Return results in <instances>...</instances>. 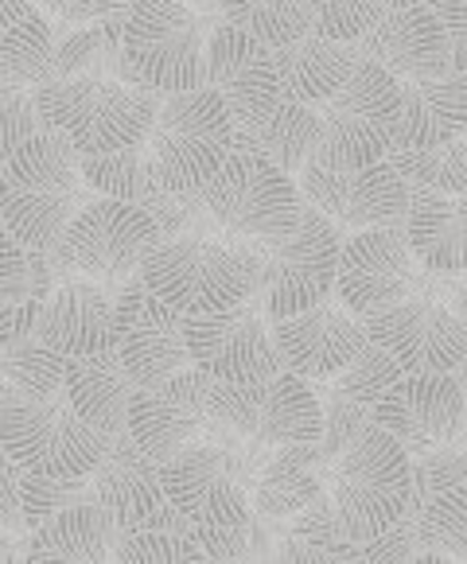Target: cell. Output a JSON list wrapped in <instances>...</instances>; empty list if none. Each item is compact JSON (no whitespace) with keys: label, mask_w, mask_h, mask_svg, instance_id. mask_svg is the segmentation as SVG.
<instances>
[{"label":"cell","mask_w":467,"mask_h":564,"mask_svg":"<svg viewBox=\"0 0 467 564\" xmlns=\"http://www.w3.org/2000/svg\"><path fill=\"white\" fill-rule=\"evenodd\" d=\"M374 424L393 432L405 444L409 456L448 448L464 432V393L456 373L448 370H421L401 373L398 382L385 386L382 398L370 405Z\"/></svg>","instance_id":"ffe728a7"},{"label":"cell","mask_w":467,"mask_h":564,"mask_svg":"<svg viewBox=\"0 0 467 564\" xmlns=\"http://www.w3.org/2000/svg\"><path fill=\"white\" fill-rule=\"evenodd\" d=\"M409 4H425V0H382V9H409Z\"/></svg>","instance_id":"6f0895ef"},{"label":"cell","mask_w":467,"mask_h":564,"mask_svg":"<svg viewBox=\"0 0 467 564\" xmlns=\"http://www.w3.org/2000/svg\"><path fill=\"white\" fill-rule=\"evenodd\" d=\"M160 98L164 94L126 78L75 75L35 86V113L43 129L67 137L78 156H101L149 141Z\"/></svg>","instance_id":"7a4b0ae2"},{"label":"cell","mask_w":467,"mask_h":564,"mask_svg":"<svg viewBox=\"0 0 467 564\" xmlns=\"http://www.w3.org/2000/svg\"><path fill=\"white\" fill-rule=\"evenodd\" d=\"M126 525H117L98 502H75L32 530L24 561H113Z\"/></svg>","instance_id":"4dcf8cb0"},{"label":"cell","mask_w":467,"mask_h":564,"mask_svg":"<svg viewBox=\"0 0 467 564\" xmlns=\"http://www.w3.org/2000/svg\"><path fill=\"white\" fill-rule=\"evenodd\" d=\"M0 530L20 538L28 533V522H24V507H20V467L9 464L0 471Z\"/></svg>","instance_id":"f907efd6"},{"label":"cell","mask_w":467,"mask_h":564,"mask_svg":"<svg viewBox=\"0 0 467 564\" xmlns=\"http://www.w3.org/2000/svg\"><path fill=\"white\" fill-rule=\"evenodd\" d=\"M207 86L222 94L238 129H253L281 101L273 47L222 20L207 32Z\"/></svg>","instance_id":"44dd1931"},{"label":"cell","mask_w":467,"mask_h":564,"mask_svg":"<svg viewBox=\"0 0 467 564\" xmlns=\"http://www.w3.org/2000/svg\"><path fill=\"white\" fill-rule=\"evenodd\" d=\"M184 335L192 362L203 366L215 382H261L284 370L273 316L253 296L222 312L184 316Z\"/></svg>","instance_id":"5bb4252c"},{"label":"cell","mask_w":467,"mask_h":564,"mask_svg":"<svg viewBox=\"0 0 467 564\" xmlns=\"http://www.w3.org/2000/svg\"><path fill=\"white\" fill-rule=\"evenodd\" d=\"M401 230L421 269L467 273V210L459 195L409 187V210Z\"/></svg>","instance_id":"83f0119b"},{"label":"cell","mask_w":467,"mask_h":564,"mask_svg":"<svg viewBox=\"0 0 467 564\" xmlns=\"http://www.w3.org/2000/svg\"><path fill=\"white\" fill-rule=\"evenodd\" d=\"M63 393L70 409L101 436H117L129 429V401L137 393V382L129 378L113 347L94 350V355H70L63 370Z\"/></svg>","instance_id":"484cf974"},{"label":"cell","mask_w":467,"mask_h":564,"mask_svg":"<svg viewBox=\"0 0 467 564\" xmlns=\"http://www.w3.org/2000/svg\"><path fill=\"white\" fill-rule=\"evenodd\" d=\"M355 47L362 58H374L378 67L390 70L398 83L441 78L452 70L448 35L428 4L382 9L374 24L355 40Z\"/></svg>","instance_id":"603a6c76"},{"label":"cell","mask_w":467,"mask_h":564,"mask_svg":"<svg viewBox=\"0 0 467 564\" xmlns=\"http://www.w3.org/2000/svg\"><path fill=\"white\" fill-rule=\"evenodd\" d=\"M17 319H20V304H0V350L9 347V339L17 335Z\"/></svg>","instance_id":"816d5d0a"},{"label":"cell","mask_w":467,"mask_h":564,"mask_svg":"<svg viewBox=\"0 0 467 564\" xmlns=\"http://www.w3.org/2000/svg\"><path fill=\"white\" fill-rule=\"evenodd\" d=\"M78 172H83L86 187L94 195H109V199L126 203H149L152 195H160L156 167H152L149 144H133L121 152H101V156H78Z\"/></svg>","instance_id":"e575fe53"},{"label":"cell","mask_w":467,"mask_h":564,"mask_svg":"<svg viewBox=\"0 0 467 564\" xmlns=\"http://www.w3.org/2000/svg\"><path fill=\"white\" fill-rule=\"evenodd\" d=\"M210 409L234 436L258 448L319 441L324 432L319 393L292 370L261 378V382H215Z\"/></svg>","instance_id":"4fadbf2b"},{"label":"cell","mask_w":467,"mask_h":564,"mask_svg":"<svg viewBox=\"0 0 467 564\" xmlns=\"http://www.w3.org/2000/svg\"><path fill=\"white\" fill-rule=\"evenodd\" d=\"M464 137H467V124H464Z\"/></svg>","instance_id":"6125c7cd"},{"label":"cell","mask_w":467,"mask_h":564,"mask_svg":"<svg viewBox=\"0 0 467 564\" xmlns=\"http://www.w3.org/2000/svg\"><path fill=\"white\" fill-rule=\"evenodd\" d=\"M32 335L63 358L109 350L117 343V292L83 273H70L40 304Z\"/></svg>","instance_id":"cb8c5ba5"},{"label":"cell","mask_w":467,"mask_h":564,"mask_svg":"<svg viewBox=\"0 0 467 564\" xmlns=\"http://www.w3.org/2000/svg\"><path fill=\"white\" fill-rule=\"evenodd\" d=\"M113 350L126 362L137 390L167 382L172 373L192 366L184 335V312L160 300L141 276H129L117 289V343Z\"/></svg>","instance_id":"e0dca14e"},{"label":"cell","mask_w":467,"mask_h":564,"mask_svg":"<svg viewBox=\"0 0 467 564\" xmlns=\"http://www.w3.org/2000/svg\"><path fill=\"white\" fill-rule=\"evenodd\" d=\"M126 78L144 90L207 86V20L187 0H129L121 28Z\"/></svg>","instance_id":"8992f818"},{"label":"cell","mask_w":467,"mask_h":564,"mask_svg":"<svg viewBox=\"0 0 467 564\" xmlns=\"http://www.w3.org/2000/svg\"><path fill=\"white\" fill-rule=\"evenodd\" d=\"M452 373H456V382H459V393H464V432H459V441H464V436H467V358H464V362H459V366H456V370H452Z\"/></svg>","instance_id":"db71d44e"},{"label":"cell","mask_w":467,"mask_h":564,"mask_svg":"<svg viewBox=\"0 0 467 564\" xmlns=\"http://www.w3.org/2000/svg\"><path fill=\"white\" fill-rule=\"evenodd\" d=\"M40 129L35 90L0 70V160H9Z\"/></svg>","instance_id":"ee69618b"},{"label":"cell","mask_w":467,"mask_h":564,"mask_svg":"<svg viewBox=\"0 0 467 564\" xmlns=\"http://www.w3.org/2000/svg\"><path fill=\"white\" fill-rule=\"evenodd\" d=\"M258 444L226 448L215 441H195L160 464L164 498L195 530H226L253 518V479L258 467L250 456Z\"/></svg>","instance_id":"9c48e42d"},{"label":"cell","mask_w":467,"mask_h":564,"mask_svg":"<svg viewBox=\"0 0 467 564\" xmlns=\"http://www.w3.org/2000/svg\"><path fill=\"white\" fill-rule=\"evenodd\" d=\"M312 32L327 40L355 43L382 12V0H304Z\"/></svg>","instance_id":"7bdbcfd3"},{"label":"cell","mask_w":467,"mask_h":564,"mask_svg":"<svg viewBox=\"0 0 467 564\" xmlns=\"http://www.w3.org/2000/svg\"><path fill=\"white\" fill-rule=\"evenodd\" d=\"M90 498V475L83 479H63V475H43V471H24L20 467V507H24L28 530L43 525L47 518H55L58 510L75 507Z\"/></svg>","instance_id":"b9f144b4"},{"label":"cell","mask_w":467,"mask_h":564,"mask_svg":"<svg viewBox=\"0 0 467 564\" xmlns=\"http://www.w3.org/2000/svg\"><path fill=\"white\" fill-rule=\"evenodd\" d=\"M0 444L24 471L83 479L106 452V436L70 409L67 393H9L0 405Z\"/></svg>","instance_id":"ba28073f"},{"label":"cell","mask_w":467,"mask_h":564,"mask_svg":"<svg viewBox=\"0 0 467 564\" xmlns=\"http://www.w3.org/2000/svg\"><path fill=\"white\" fill-rule=\"evenodd\" d=\"M362 327H367V339L390 350L401 373H452L467 358V324L444 300L425 296V292H413L378 316H367Z\"/></svg>","instance_id":"d6986e66"},{"label":"cell","mask_w":467,"mask_h":564,"mask_svg":"<svg viewBox=\"0 0 467 564\" xmlns=\"http://www.w3.org/2000/svg\"><path fill=\"white\" fill-rule=\"evenodd\" d=\"M137 276L184 316H203L242 304L258 292L261 253L242 241L226 246L215 238H160L144 253Z\"/></svg>","instance_id":"277c9868"},{"label":"cell","mask_w":467,"mask_h":564,"mask_svg":"<svg viewBox=\"0 0 467 564\" xmlns=\"http://www.w3.org/2000/svg\"><path fill=\"white\" fill-rule=\"evenodd\" d=\"M28 4H32V0H0V35L9 32V24L28 9Z\"/></svg>","instance_id":"f5cc1de1"},{"label":"cell","mask_w":467,"mask_h":564,"mask_svg":"<svg viewBox=\"0 0 467 564\" xmlns=\"http://www.w3.org/2000/svg\"><path fill=\"white\" fill-rule=\"evenodd\" d=\"M94 199L78 172V152L55 129H35L0 175V223L28 253H51L70 218Z\"/></svg>","instance_id":"6da1fadb"},{"label":"cell","mask_w":467,"mask_h":564,"mask_svg":"<svg viewBox=\"0 0 467 564\" xmlns=\"http://www.w3.org/2000/svg\"><path fill=\"white\" fill-rule=\"evenodd\" d=\"M398 378H401V366L393 362L390 350H382L374 339H367L359 355L350 358V362L332 378V398L374 405V401L385 393V386L398 382Z\"/></svg>","instance_id":"60d3db41"},{"label":"cell","mask_w":467,"mask_h":564,"mask_svg":"<svg viewBox=\"0 0 467 564\" xmlns=\"http://www.w3.org/2000/svg\"><path fill=\"white\" fill-rule=\"evenodd\" d=\"M218 9L226 24L258 35L269 47H284L312 32L304 0H218Z\"/></svg>","instance_id":"ab89813d"},{"label":"cell","mask_w":467,"mask_h":564,"mask_svg":"<svg viewBox=\"0 0 467 564\" xmlns=\"http://www.w3.org/2000/svg\"><path fill=\"white\" fill-rule=\"evenodd\" d=\"M90 502H98L126 530L167 502L160 464L129 436V429L106 436V452L90 471Z\"/></svg>","instance_id":"d4e9b609"},{"label":"cell","mask_w":467,"mask_h":564,"mask_svg":"<svg viewBox=\"0 0 467 564\" xmlns=\"http://www.w3.org/2000/svg\"><path fill=\"white\" fill-rule=\"evenodd\" d=\"M316 109L324 124V141L316 152L319 160L374 164V160H385L393 144V129L401 117V83L378 67L374 58H359L347 83Z\"/></svg>","instance_id":"7c38bea8"},{"label":"cell","mask_w":467,"mask_h":564,"mask_svg":"<svg viewBox=\"0 0 467 564\" xmlns=\"http://www.w3.org/2000/svg\"><path fill=\"white\" fill-rule=\"evenodd\" d=\"M417 561H467V479L417 510Z\"/></svg>","instance_id":"d590c367"},{"label":"cell","mask_w":467,"mask_h":564,"mask_svg":"<svg viewBox=\"0 0 467 564\" xmlns=\"http://www.w3.org/2000/svg\"><path fill=\"white\" fill-rule=\"evenodd\" d=\"M207 218L230 241L258 246V241L289 238L301 223L304 195L289 172L273 164L265 152L234 144L218 172L192 195Z\"/></svg>","instance_id":"3957f363"},{"label":"cell","mask_w":467,"mask_h":564,"mask_svg":"<svg viewBox=\"0 0 467 564\" xmlns=\"http://www.w3.org/2000/svg\"><path fill=\"white\" fill-rule=\"evenodd\" d=\"M467 75L448 70L441 78L401 83V117L390 149H436L464 137Z\"/></svg>","instance_id":"4316f807"},{"label":"cell","mask_w":467,"mask_h":564,"mask_svg":"<svg viewBox=\"0 0 467 564\" xmlns=\"http://www.w3.org/2000/svg\"><path fill=\"white\" fill-rule=\"evenodd\" d=\"M160 241V226L141 203L94 195L63 230L47 261L63 273H83L109 289H121L141 273V261Z\"/></svg>","instance_id":"30bf717a"},{"label":"cell","mask_w":467,"mask_h":564,"mask_svg":"<svg viewBox=\"0 0 467 564\" xmlns=\"http://www.w3.org/2000/svg\"><path fill=\"white\" fill-rule=\"evenodd\" d=\"M304 203L324 210L343 230H367V226H405L409 183L393 172L390 160L374 164H332L308 160L296 175Z\"/></svg>","instance_id":"9a60e30c"},{"label":"cell","mask_w":467,"mask_h":564,"mask_svg":"<svg viewBox=\"0 0 467 564\" xmlns=\"http://www.w3.org/2000/svg\"><path fill=\"white\" fill-rule=\"evenodd\" d=\"M276 347L284 370L301 373L304 382H332L335 373L359 355L367 343V327L343 300H319L296 316L273 319Z\"/></svg>","instance_id":"7402d4cb"},{"label":"cell","mask_w":467,"mask_h":564,"mask_svg":"<svg viewBox=\"0 0 467 564\" xmlns=\"http://www.w3.org/2000/svg\"><path fill=\"white\" fill-rule=\"evenodd\" d=\"M113 561L126 564H172V561H207L199 533L172 502L152 510L144 522L129 525L113 549Z\"/></svg>","instance_id":"d6a6232c"},{"label":"cell","mask_w":467,"mask_h":564,"mask_svg":"<svg viewBox=\"0 0 467 564\" xmlns=\"http://www.w3.org/2000/svg\"><path fill=\"white\" fill-rule=\"evenodd\" d=\"M339 226L312 203L301 207V223H296V230L289 238L258 241L253 246L261 253L258 292L269 316H296L304 307L332 296L335 269H339Z\"/></svg>","instance_id":"8fae6325"},{"label":"cell","mask_w":467,"mask_h":564,"mask_svg":"<svg viewBox=\"0 0 467 564\" xmlns=\"http://www.w3.org/2000/svg\"><path fill=\"white\" fill-rule=\"evenodd\" d=\"M319 141H324L319 109L304 106V101H292V98L276 101L273 113L253 124V129H238V124H234V144L265 152V156L273 160L281 172H289L292 180L301 175V167L308 164V160H316Z\"/></svg>","instance_id":"1f68e13d"},{"label":"cell","mask_w":467,"mask_h":564,"mask_svg":"<svg viewBox=\"0 0 467 564\" xmlns=\"http://www.w3.org/2000/svg\"><path fill=\"white\" fill-rule=\"evenodd\" d=\"M276 55V78H281V98L304 101V106H319L327 101L350 70L359 67V47L343 40H327V35H301L296 43L273 47Z\"/></svg>","instance_id":"f546056e"},{"label":"cell","mask_w":467,"mask_h":564,"mask_svg":"<svg viewBox=\"0 0 467 564\" xmlns=\"http://www.w3.org/2000/svg\"><path fill=\"white\" fill-rule=\"evenodd\" d=\"M144 144L160 187L192 199L234 149V117L215 86L164 94Z\"/></svg>","instance_id":"52a82bcc"},{"label":"cell","mask_w":467,"mask_h":564,"mask_svg":"<svg viewBox=\"0 0 467 564\" xmlns=\"http://www.w3.org/2000/svg\"><path fill=\"white\" fill-rule=\"evenodd\" d=\"M187 4H195V9H203V12H207V9H218V0H187Z\"/></svg>","instance_id":"680465c9"},{"label":"cell","mask_w":467,"mask_h":564,"mask_svg":"<svg viewBox=\"0 0 467 564\" xmlns=\"http://www.w3.org/2000/svg\"><path fill=\"white\" fill-rule=\"evenodd\" d=\"M9 382H0V405H4V398H9ZM12 459H9V452H4V444H0V471H4V467H9Z\"/></svg>","instance_id":"9f6ffc18"},{"label":"cell","mask_w":467,"mask_h":564,"mask_svg":"<svg viewBox=\"0 0 467 564\" xmlns=\"http://www.w3.org/2000/svg\"><path fill=\"white\" fill-rule=\"evenodd\" d=\"M51 55H55V24L47 12L28 4L9 24V32L0 35V70L35 90L51 78Z\"/></svg>","instance_id":"8d00e7d4"},{"label":"cell","mask_w":467,"mask_h":564,"mask_svg":"<svg viewBox=\"0 0 467 564\" xmlns=\"http://www.w3.org/2000/svg\"><path fill=\"white\" fill-rule=\"evenodd\" d=\"M417 276V258L409 253L401 226H367V230H350V238H343L335 292L359 319L378 316L398 300L413 296Z\"/></svg>","instance_id":"ac0fdd59"},{"label":"cell","mask_w":467,"mask_h":564,"mask_svg":"<svg viewBox=\"0 0 467 564\" xmlns=\"http://www.w3.org/2000/svg\"><path fill=\"white\" fill-rule=\"evenodd\" d=\"M327 471L332 464L324 459L319 441L273 448V456L261 464L258 479H253V514H261L265 522H289L312 498L324 495Z\"/></svg>","instance_id":"f1b7e54d"},{"label":"cell","mask_w":467,"mask_h":564,"mask_svg":"<svg viewBox=\"0 0 467 564\" xmlns=\"http://www.w3.org/2000/svg\"><path fill=\"white\" fill-rule=\"evenodd\" d=\"M459 203H464V210H467V192H464V195H459Z\"/></svg>","instance_id":"91938a15"},{"label":"cell","mask_w":467,"mask_h":564,"mask_svg":"<svg viewBox=\"0 0 467 564\" xmlns=\"http://www.w3.org/2000/svg\"><path fill=\"white\" fill-rule=\"evenodd\" d=\"M425 4L444 24L448 51H452V70L467 75V0H425Z\"/></svg>","instance_id":"681fc988"},{"label":"cell","mask_w":467,"mask_h":564,"mask_svg":"<svg viewBox=\"0 0 467 564\" xmlns=\"http://www.w3.org/2000/svg\"><path fill=\"white\" fill-rule=\"evenodd\" d=\"M210 390L215 378L195 362L152 390H137L129 401V436L156 464H167L175 452H184L195 441L218 444L226 436V424L210 409Z\"/></svg>","instance_id":"2e32d148"},{"label":"cell","mask_w":467,"mask_h":564,"mask_svg":"<svg viewBox=\"0 0 467 564\" xmlns=\"http://www.w3.org/2000/svg\"><path fill=\"white\" fill-rule=\"evenodd\" d=\"M0 175H4V160H0Z\"/></svg>","instance_id":"94428289"},{"label":"cell","mask_w":467,"mask_h":564,"mask_svg":"<svg viewBox=\"0 0 467 564\" xmlns=\"http://www.w3.org/2000/svg\"><path fill=\"white\" fill-rule=\"evenodd\" d=\"M20 549H17V541H12V533H4L0 530V561H20Z\"/></svg>","instance_id":"11a10c76"},{"label":"cell","mask_w":467,"mask_h":564,"mask_svg":"<svg viewBox=\"0 0 467 564\" xmlns=\"http://www.w3.org/2000/svg\"><path fill=\"white\" fill-rule=\"evenodd\" d=\"M63 370H67V358L40 343L32 332L12 335L9 347L0 350V382H9L12 393H32V398L58 393Z\"/></svg>","instance_id":"f35d334b"},{"label":"cell","mask_w":467,"mask_h":564,"mask_svg":"<svg viewBox=\"0 0 467 564\" xmlns=\"http://www.w3.org/2000/svg\"><path fill=\"white\" fill-rule=\"evenodd\" d=\"M359 561H417V518L401 514L393 525L359 545Z\"/></svg>","instance_id":"bcb514c9"},{"label":"cell","mask_w":467,"mask_h":564,"mask_svg":"<svg viewBox=\"0 0 467 564\" xmlns=\"http://www.w3.org/2000/svg\"><path fill=\"white\" fill-rule=\"evenodd\" d=\"M28 296V249L0 223V304H20Z\"/></svg>","instance_id":"7dc6e473"},{"label":"cell","mask_w":467,"mask_h":564,"mask_svg":"<svg viewBox=\"0 0 467 564\" xmlns=\"http://www.w3.org/2000/svg\"><path fill=\"white\" fill-rule=\"evenodd\" d=\"M319 405H324L319 448H324V459L332 464L355 436H362V432L374 424V413H370V405H359V401H347V398H332V393L319 398Z\"/></svg>","instance_id":"f6af8a7d"},{"label":"cell","mask_w":467,"mask_h":564,"mask_svg":"<svg viewBox=\"0 0 467 564\" xmlns=\"http://www.w3.org/2000/svg\"><path fill=\"white\" fill-rule=\"evenodd\" d=\"M385 160L409 187L464 195L467 192V137H456L436 149H390Z\"/></svg>","instance_id":"74e56055"},{"label":"cell","mask_w":467,"mask_h":564,"mask_svg":"<svg viewBox=\"0 0 467 564\" xmlns=\"http://www.w3.org/2000/svg\"><path fill=\"white\" fill-rule=\"evenodd\" d=\"M32 4L58 24H98V20L129 9V0H32Z\"/></svg>","instance_id":"c3c4849f"},{"label":"cell","mask_w":467,"mask_h":564,"mask_svg":"<svg viewBox=\"0 0 467 564\" xmlns=\"http://www.w3.org/2000/svg\"><path fill=\"white\" fill-rule=\"evenodd\" d=\"M273 561H359V541L343 538L332 495H316L301 514H292L273 549Z\"/></svg>","instance_id":"836d02e7"},{"label":"cell","mask_w":467,"mask_h":564,"mask_svg":"<svg viewBox=\"0 0 467 564\" xmlns=\"http://www.w3.org/2000/svg\"><path fill=\"white\" fill-rule=\"evenodd\" d=\"M327 495H332L335 514H339L343 538L362 545L409 510L413 456L393 432H385L382 424H370L362 436H355L332 459Z\"/></svg>","instance_id":"5b68a950"}]
</instances>
